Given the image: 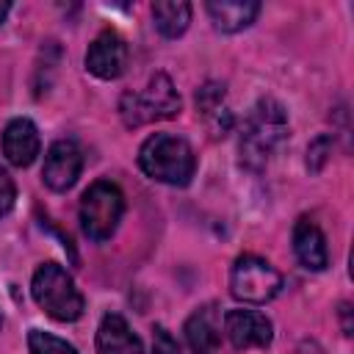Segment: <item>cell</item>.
Returning <instances> with one entry per match:
<instances>
[{
	"mask_svg": "<svg viewBox=\"0 0 354 354\" xmlns=\"http://www.w3.org/2000/svg\"><path fill=\"white\" fill-rule=\"evenodd\" d=\"M285 138H288L285 108L271 97L257 100V105L249 111L243 130H241V144H238L241 163L252 171L263 169L268 158L285 144Z\"/></svg>",
	"mask_w": 354,
	"mask_h": 354,
	"instance_id": "1",
	"label": "cell"
},
{
	"mask_svg": "<svg viewBox=\"0 0 354 354\" xmlns=\"http://www.w3.org/2000/svg\"><path fill=\"white\" fill-rule=\"evenodd\" d=\"M138 166L147 177L166 185H188L196 169L194 149L185 138L171 133L149 136L138 149Z\"/></svg>",
	"mask_w": 354,
	"mask_h": 354,
	"instance_id": "2",
	"label": "cell"
},
{
	"mask_svg": "<svg viewBox=\"0 0 354 354\" xmlns=\"http://www.w3.org/2000/svg\"><path fill=\"white\" fill-rule=\"evenodd\" d=\"M177 113L180 94L163 72H155L144 91H124L119 100V116L127 127H141L155 119H171Z\"/></svg>",
	"mask_w": 354,
	"mask_h": 354,
	"instance_id": "3",
	"label": "cell"
},
{
	"mask_svg": "<svg viewBox=\"0 0 354 354\" xmlns=\"http://www.w3.org/2000/svg\"><path fill=\"white\" fill-rule=\"evenodd\" d=\"M30 293L36 304L55 321H77L83 315V296L58 263H44L36 268Z\"/></svg>",
	"mask_w": 354,
	"mask_h": 354,
	"instance_id": "4",
	"label": "cell"
},
{
	"mask_svg": "<svg viewBox=\"0 0 354 354\" xmlns=\"http://www.w3.org/2000/svg\"><path fill=\"white\" fill-rule=\"evenodd\" d=\"M122 213H124V196L108 180H97L80 196V227L91 241H108Z\"/></svg>",
	"mask_w": 354,
	"mask_h": 354,
	"instance_id": "5",
	"label": "cell"
},
{
	"mask_svg": "<svg viewBox=\"0 0 354 354\" xmlns=\"http://www.w3.org/2000/svg\"><path fill=\"white\" fill-rule=\"evenodd\" d=\"M282 290V274L263 257L243 254L230 271V293L246 304H266Z\"/></svg>",
	"mask_w": 354,
	"mask_h": 354,
	"instance_id": "6",
	"label": "cell"
},
{
	"mask_svg": "<svg viewBox=\"0 0 354 354\" xmlns=\"http://www.w3.org/2000/svg\"><path fill=\"white\" fill-rule=\"evenodd\" d=\"M80 169H83V152H80V147L75 141H69V138H61V141H55L47 149L41 177H44V183L53 191H66V188H72L77 183Z\"/></svg>",
	"mask_w": 354,
	"mask_h": 354,
	"instance_id": "7",
	"label": "cell"
},
{
	"mask_svg": "<svg viewBox=\"0 0 354 354\" xmlns=\"http://www.w3.org/2000/svg\"><path fill=\"white\" fill-rule=\"evenodd\" d=\"M127 66V44L116 30H102L86 53V69L102 80H113Z\"/></svg>",
	"mask_w": 354,
	"mask_h": 354,
	"instance_id": "8",
	"label": "cell"
},
{
	"mask_svg": "<svg viewBox=\"0 0 354 354\" xmlns=\"http://www.w3.org/2000/svg\"><path fill=\"white\" fill-rule=\"evenodd\" d=\"M224 332L235 348H266L274 337L271 321L257 310H230L224 315Z\"/></svg>",
	"mask_w": 354,
	"mask_h": 354,
	"instance_id": "9",
	"label": "cell"
},
{
	"mask_svg": "<svg viewBox=\"0 0 354 354\" xmlns=\"http://www.w3.org/2000/svg\"><path fill=\"white\" fill-rule=\"evenodd\" d=\"M39 130L30 119L19 116V119H11L3 130V155L8 158V163L14 166H30L39 155Z\"/></svg>",
	"mask_w": 354,
	"mask_h": 354,
	"instance_id": "10",
	"label": "cell"
},
{
	"mask_svg": "<svg viewBox=\"0 0 354 354\" xmlns=\"http://www.w3.org/2000/svg\"><path fill=\"white\" fill-rule=\"evenodd\" d=\"M185 343L191 354H216L218 343H221V332H218V313L213 304H205L199 310H194L185 321Z\"/></svg>",
	"mask_w": 354,
	"mask_h": 354,
	"instance_id": "11",
	"label": "cell"
},
{
	"mask_svg": "<svg viewBox=\"0 0 354 354\" xmlns=\"http://www.w3.org/2000/svg\"><path fill=\"white\" fill-rule=\"evenodd\" d=\"M293 252L299 257V263L307 271H324L329 263V249H326V238L321 232V227L310 218H299L293 227Z\"/></svg>",
	"mask_w": 354,
	"mask_h": 354,
	"instance_id": "12",
	"label": "cell"
},
{
	"mask_svg": "<svg viewBox=\"0 0 354 354\" xmlns=\"http://www.w3.org/2000/svg\"><path fill=\"white\" fill-rule=\"evenodd\" d=\"M97 351L100 354H144L141 340L133 335V329L119 313L102 315L97 329Z\"/></svg>",
	"mask_w": 354,
	"mask_h": 354,
	"instance_id": "13",
	"label": "cell"
},
{
	"mask_svg": "<svg viewBox=\"0 0 354 354\" xmlns=\"http://www.w3.org/2000/svg\"><path fill=\"white\" fill-rule=\"evenodd\" d=\"M205 8L218 30L238 33L246 25H252V19L260 11V3H254V0H210Z\"/></svg>",
	"mask_w": 354,
	"mask_h": 354,
	"instance_id": "14",
	"label": "cell"
},
{
	"mask_svg": "<svg viewBox=\"0 0 354 354\" xmlns=\"http://www.w3.org/2000/svg\"><path fill=\"white\" fill-rule=\"evenodd\" d=\"M196 108L207 119L213 136H224L230 130V113L224 108V86L221 83H205L196 91Z\"/></svg>",
	"mask_w": 354,
	"mask_h": 354,
	"instance_id": "15",
	"label": "cell"
},
{
	"mask_svg": "<svg viewBox=\"0 0 354 354\" xmlns=\"http://www.w3.org/2000/svg\"><path fill=\"white\" fill-rule=\"evenodd\" d=\"M152 19L155 28L166 36V39H177L185 33L188 22H191V6L185 0H163L152 6Z\"/></svg>",
	"mask_w": 354,
	"mask_h": 354,
	"instance_id": "16",
	"label": "cell"
},
{
	"mask_svg": "<svg viewBox=\"0 0 354 354\" xmlns=\"http://www.w3.org/2000/svg\"><path fill=\"white\" fill-rule=\"evenodd\" d=\"M28 348H30V354H77L72 343H66L50 332H41V329H30Z\"/></svg>",
	"mask_w": 354,
	"mask_h": 354,
	"instance_id": "17",
	"label": "cell"
},
{
	"mask_svg": "<svg viewBox=\"0 0 354 354\" xmlns=\"http://www.w3.org/2000/svg\"><path fill=\"white\" fill-rule=\"evenodd\" d=\"M329 155H332V138H329V136H318V138L307 147V169H310V171H321V166L326 163Z\"/></svg>",
	"mask_w": 354,
	"mask_h": 354,
	"instance_id": "18",
	"label": "cell"
},
{
	"mask_svg": "<svg viewBox=\"0 0 354 354\" xmlns=\"http://www.w3.org/2000/svg\"><path fill=\"white\" fill-rule=\"evenodd\" d=\"M152 354H180V346L166 326L152 329Z\"/></svg>",
	"mask_w": 354,
	"mask_h": 354,
	"instance_id": "19",
	"label": "cell"
},
{
	"mask_svg": "<svg viewBox=\"0 0 354 354\" xmlns=\"http://www.w3.org/2000/svg\"><path fill=\"white\" fill-rule=\"evenodd\" d=\"M14 207V180L8 177V171L0 166V218Z\"/></svg>",
	"mask_w": 354,
	"mask_h": 354,
	"instance_id": "20",
	"label": "cell"
},
{
	"mask_svg": "<svg viewBox=\"0 0 354 354\" xmlns=\"http://www.w3.org/2000/svg\"><path fill=\"white\" fill-rule=\"evenodd\" d=\"M348 315H351V307H348V304L343 301V304H340V321H343V335H351V318H348Z\"/></svg>",
	"mask_w": 354,
	"mask_h": 354,
	"instance_id": "21",
	"label": "cell"
},
{
	"mask_svg": "<svg viewBox=\"0 0 354 354\" xmlns=\"http://www.w3.org/2000/svg\"><path fill=\"white\" fill-rule=\"evenodd\" d=\"M8 8H11V6H8V3H6V0H3V3H0V22H3V19H6V14H8Z\"/></svg>",
	"mask_w": 354,
	"mask_h": 354,
	"instance_id": "22",
	"label": "cell"
},
{
	"mask_svg": "<svg viewBox=\"0 0 354 354\" xmlns=\"http://www.w3.org/2000/svg\"><path fill=\"white\" fill-rule=\"evenodd\" d=\"M0 324H3V318H0Z\"/></svg>",
	"mask_w": 354,
	"mask_h": 354,
	"instance_id": "23",
	"label": "cell"
}]
</instances>
